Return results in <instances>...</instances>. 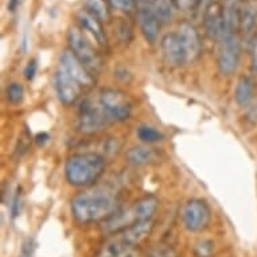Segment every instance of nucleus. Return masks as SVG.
<instances>
[{
  "instance_id": "nucleus-1",
  "label": "nucleus",
  "mask_w": 257,
  "mask_h": 257,
  "mask_svg": "<svg viewBox=\"0 0 257 257\" xmlns=\"http://www.w3.org/2000/svg\"><path fill=\"white\" fill-rule=\"evenodd\" d=\"M118 209V191L109 185L90 186L72 201L73 217L81 223L104 222Z\"/></svg>"
},
{
  "instance_id": "nucleus-2",
  "label": "nucleus",
  "mask_w": 257,
  "mask_h": 257,
  "mask_svg": "<svg viewBox=\"0 0 257 257\" xmlns=\"http://www.w3.org/2000/svg\"><path fill=\"white\" fill-rule=\"evenodd\" d=\"M105 171V158L96 152H80L68 159L65 175L70 185L90 187L102 177Z\"/></svg>"
},
{
  "instance_id": "nucleus-3",
  "label": "nucleus",
  "mask_w": 257,
  "mask_h": 257,
  "mask_svg": "<svg viewBox=\"0 0 257 257\" xmlns=\"http://www.w3.org/2000/svg\"><path fill=\"white\" fill-rule=\"evenodd\" d=\"M110 124V118L102 109L97 98L85 97L78 106L77 113V130L82 134H97L106 130Z\"/></svg>"
},
{
  "instance_id": "nucleus-4",
  "label": "nucleus",
  "mask_w": 257,
  "mask_h": 257,
  "mask_svg": "<svg viewBox=\"0 0 257 257\" xmlns=\"http://www.w3.org/2000/svg\"><path fill=\"white\" fill-rule=\"evenodd\" d=\"M69 49L73 51L85 68L92 74H97L102 68V58L92 43L86 38V34L80 27H70L68 33Z\"/></svg>"
},
{
  "instance_id": "nucleus-5",
  "label": "nucleus",
  "mask_w": 257,
  "mask_h": 257,
  "mask_svg": "<svg viewBox=\"0 0 257 257\" xmlns=\"http://www.w3.org/2000/svg\"><path fill=\"white\" fill-rule=\"evenodd\" d=\"M241 38L237 33H226L218 41L217 66L221 74L230 76L236 72L240 63Z\"/></svg>"
},
{
  "instance_id": "nucleus-6",
  "label": "nucleus",
  "mask_w": 257,
  "mask_h": 257,
  "mask_svg": "<svg viewBox=\"0 0 257 257\" xmlns=\"http://www.w3.org/2000/svg\"><path fill=\"white\" fill-rule=\"evenodd\" d=\"M97 97L112 122H122L131 117L132 104L130 97L120 89H102Z\"/></svg>"
},
{
  "instance_id": "nucleus-7",
  "label": "nucleus",
  "mask_w": 257,
  "mask_h": 257,
  "mask_svg": "<svg viewBox=\"0 0 257 257\" xmlns=\"http://www.w3.org/2000/svg\"><path fill=\"white\" fill-rule=\"evenodd\" d=\"M211 219L210 207L202 199H190L182 209V221L189 232H202Z\"/></svg>"
},
{
  "instance_id": "nucleus-8",
  "label": "nucleus",
  "mask_w": 257,
  "mask_h": 257,
  "mask_svg": "<svg viewBox=\"0 0 257 257\" xmlns=\"http://www.w3.org/2000/svg\"><path fill=\"white\" fill-rule=\"evenodd\" d=\"M58 66L62 68L65 72L68 73L69 76L73 77L86 92L94 88V84H96L94 74H92L88 69L85 68L84 65L78 61L76 55L73 54V51L70 49L63 50L61 53Z\"/></svg>"
},
{
  "instance_id": "nucleus-9",
  "label": "nucleus",
  "mask_w": 257,
  "mask_h": 257,
  "mask_svg": "<svg viewBox=\"0 0 257 257\" xmlns=\"http://www.w3.org/2000/svg\"><path fill=\"white\" fill-rule=\"evenodd\" d=\"M55 92L59 101L65 105H73L80 100L86 92L73 77H70L62 68H57L54 77Z\"/></svg>"
},
{
  "instance_id": "nucleus-10",
  "label": "nucleus",
  "mask_w": 257,
  "mask_h": 257,
  "mask_svg": "<svg viewBox=\"0 0 257 257\" xmlns=\"http://www.w3.org/2000/svg\"><path fill=\"white\" fill-rule=\"evenodd\" d=\"M136 13L142 34L148 43H154L158 38L162 23L156 17L150 0H136Z\"/></svg>"
},
{
  "instance_id": "nucleus-11",
  "label": "nucleus",
  "mask_w": 257,
  "mask_h": 257,
  "mask_svg": "<svg viewBox=\"0 0 257 257\" xmlns=\"http://www.w3.org/2000/svg\"><path fill=\"white\" fill-rule=\"evenodd\" d=\"M177 34L181 39L182 46L185 50L187 63L197 61L202 51V42H201V37H199V33L197 31L194 25H191L190 22H182L178 26Z\"/></svg>"
},
{
  "instance_id": "nucleus-12",
  "label": "nucleus",
  "mask_w": 257,
  "mask_h": 257,
  "mask_svg": "<svg viewBox=\"0 0 257 257\" xmlns=\"http://www.w3.org/2000/svg\"><path fill=\"white\" fill-rule=\"evenodd\" d=\"M257 3L254 0H245L240 15V26H238V34H240L241 43H245L246 47H250L253 39L257 35Z\"/></svg>"
},
{
  "instance_id": "nucleus-13",
  "label": "nucleus",
  "mask_w": 257,
  "mask_h": 257,
  "mask_svg": "<svg viewBox=\"0 0 257 257\" xmlns=\"http://www.w3.org/2000/svg\"><path fill=\"white\" fill-rule=\"evenodd\" d=\"M77 23L85 34H89L92 37L100 47L108 46V41H106L105 30L102 27V22L100 19L92 15L88 10H81L76 15Z\"/></svg>"
},
{
  "instance_id": "nucleus-14",
  "label": "nucleus",
  "mask_w": 257,
  "mask_h": 257,
  "mask_svg": "<svg viewBox=\"0 0 257 257\" xmlns=\"http://www.w3.org/2000/svg\"><path fill=\"white\" fill-rule=\"evenodd\" d=\"M160 50H162L163 58L170 66H181L183 63H187L185 50H183V46H182L181 39L178 37L177 31L169 33L162 38Z\"/></svg>"
},
{
  "instance_id": "nucleus-15",
  "label": "nucleus",
  "mask_w": 257,
  "mask_h": 257,
  "mask_svg": "<svg viewBox=\"0 0 257 257\" xmlns=\"http://www.w3.org/2000/svg\"><path fill=\"white\" fill-rule=\"evenodd\" d=\"M222 2V0H221ZM217 2L207 6L203 11V27L209 38L218 42L223 33V10L222 3Z\"/></svg>"
},
{
  "instance_id": "nucleus-16",
  "label": "nucleus",
  "mask_w": 257,
  "mask_h": 257,
  "mask_svg": "<svg viewBox=\"0 0 257 257\" xmlns=\"http://www.w3.org/2000/svg\"><path fill=\"white\" fill-rule=\"evenodd\" d=\"M223 10V33H237L240 26V15L245 0H222ZM222 37V35H221Z\"/></svg>"
},
{
  "instance_id": "nucleus-17",
  "label": "nucleus",
  "mask_w": 257,
  "mask_h": 257,
  "mask_svg": "<svg viewBox=\"0 0 257 257\" xmlns=\"http://www.w3.org/2000/svg\"><path fill=\"white\" fill-rule=\"evenodd\" d=\"M152 229H154L152 219H150V221H142V222L135 223V225H132L130 228H126L125 230L117 233L116 236L120 237L125 244L138 248L146 238H148V236L151 234Z\"/></svg>"
},
{
  "instance_id": "nucleus-18",
  "label": "nucleus",
  "mask_w": 257,
  "mask_h": 257,
  "mask_svg": "<svg viewBox=\"0 0 257 257\" xmlns=\"http://www.w3.org/2000/svg\"><path fill=\"white\" fill-rule=\"evenodd\" d=\"M98 257H138V249L125 244L120 237L114 234V237L104 244Z\"/></svg>"
},
{
  "instance_id": "nucleus-19",
  "label": "nucleus",
  "mask_w": 257,
  "mask_h": 257,
  "mask_svg": "<svg viewBox=\"0 0 257 257\" xmlns=\"http://www.w3.org/2000/svg\"><path fill=\"white\" fill-rule=\"evenodd\" d=\"M254 97V82L250 77L242 76L237 81L234 98L240 106H248Z\"/></svg>"
},
{
  "instance_id": "nucleus-20",
  "label": "nucleus",
  "mask_w": 257,
  "mask_h": 257,
  "mask_svg": "<svg viewBox=\"0 0 257 257\" xmlns=\"http://www.w3.org/2000/svg\"><path fill=\"white\" fill-rule=\"evenodd\" d=\"M158 206H159V199L155 195H146L134 203L140 221H150L158 210Z\"/></svg>"
},
{
  "instance_id": "nucleus-21",
  "label": "nucleus",
  "mask_w": 257,
  "mask_h": 257,
  "mask_svg": "<svg viewBox=\"0 0 257 257\" xmlns=\"http://www.w3.org/2000/svg\"><path fill=\"white\" fill-rule=\"evenodd\" d=\"M155 158V154L151 148L148 147H132L126 152V160L128 163L134 166L148 165Z\"/></svg>"
},
{
  "instance_id": "nucleus-22",
  "label": "nucleus",
  "mask_w": 257,
  "mask_h": 257,
  "mask_svg": "<svg viewBox=\"0 0 257 257\" xmlns=\"http://www.w3.org/2000/svg\"><path fill=\"white\" fill-rule=\"evenodd\" d=\"M150 3L162 25H166L173 19L174 9H175L174 0H150Z\"/></svg>"
},
{
  "instance_id": "nucleus-23",
  "label": "nucleus",
  "mask_w": 257,
  "mask_h": 257,
  "mask_svg": "<svg viewBox=\"0 0 257 257\" xmlns=\"http://www.w3.org/2000/svg\"><path fill=\"white\" fill-rule=\"evenodd\" d=\"M85 10L94 17L104 22H108L110 19L109 5L106 0H85Z\"/></svg>"
},
{
  "instance_id": "nucleus-24",
  "label": "nucleus",
  "mask_w": 257,
  "mask_h": 257,
  "mask_svg": "<svg viewBox=\"0 0 257 257\" xmlns=\"http://www.w3.org/2000/svg\"><path fill=\"white\" fill-rule=\"evenodd\" d=\"M136 135L143 143L147 144L156 143V142H160L163 139V134L150 125H140L136 131Z\"/></svg>"
},
{
  "instance_id": "nucleus-25",
  "label": "nucleus",
  "mask_w": 257,
  "mask_h": 257,
  "mask_svg": "<svg viewBox=\"0 0 257 257\" xmlns=\"http://www.w3.org/2000/svg\"><path fill=\"white\" fill-rule=\"evenodd\" d=\"M193 250L195 257H211L214 253V244L210 240L202 238L195 242Z\"/></svg>"
},
{
  "instance_id": "nucleus-26",
  "label": "nucleus",
  "mask_w": 257,
  "mask_h": 257,
  "mask_svg": "<svg viewBox=\"0 0 257 257\" xmlns=\"http://www.w3.org/2000/svg\"><path fill=\"white\" fill-rule=\"evenodd\" d=\"M25 97V90L19 82H13L9 85L7 88V98L11 104H21L22 100Z\"/></svg>"
},
{
  "instance_id": "nucleus-27",
  "label": "nucleus",
  "mask_w": 257,
  "mask_h": 257,
  "mask_svg": "<svg viewBox=\"0 0 257 257\" xmlns=\"http://www.w3.org/2000/svg\"><path fill=\"white\" fill-rule=\"evenodd\" d=\"M30 143H31V136H30L29 131L25 130V131L22 132V135L19 136V140H18L17 147H15V156L22 158V156L25 155L27 150H29Z\"/></svg>"
},
{
  "instance_id": "nucleus-28",
  "label": "nucleus",
  "mask_w": 257,
  "mask_h": 257,
  "mask_svg": "<svg viewBox=\"0 0 257 257\" xmlns=\"http://www.w3.org/2000/svg\"><path fill=\"white\" fill-rule=\"evenodd\" d=\"M174 5H175V9L190 13V11H195L199 9L201 0H174Z\"/></svg>"
},
{
  "instance_id": "nucleus-29",
  "label": "nucleus",
  "mask_w": 257,
  "mask_h": 257,
  "mask_svg": "<svg viewBox=\"0 0 257 257\" xmlns=\"http://www.w3.org/2000/svg\"><path fill=\"white\" fill-rule=\"evenodd\" d=\"M109 3L113 9L122 13H131L136 9V0H109Z\"/></svg>"
},
{
  "instance_id": "nucleus-30",
  "label": "nucleus",
  "mask_w": 257,
  "mask_h": 257,
  "mask_svg": "<svg viewBox=\"0 0 257 257\" xmlns=\"http://www.w3.org/2000/svg\"><path fill=\"white\" fill-rule=\"evenodd\" d=\"M37 69H38V63L35 59H30L25 68V77L27 81L34 80L35 74H37Z\"/></svg>"
},
{
  "instance_id": "nucleus-31",
  "label": "nucleus",
  "mask_w": 257,
  "mask_h": 257,
  "mask_svg": "<svg viewBox=\"0 0 257 257\" xmlns=\"http://www.w3.org/2000/svg\"><path fill=\"white\" fill-rule=\"evenodd\" d=\"M249 50H250V70L253 74H257V35L256 38L253 39Z\"/></svg>"
},
{
  "instance_id": "nucleus-32",
  "label": "nucleus",
  "mask_w": 257,
  "mask_h": 257,
  "mask_svg": "<svg viewBox=\"0 0 257 257\" xmlns=\"http://www.w3.org/2000/svg\"><path fill=\"white\" fill-rule=\"evenodd\" d=\"M150 257H177L171 248H158L155 249Z\"/></svg>"
},
{
  "instance_id": "nucleus-33",
  "label": "nucleus",
  "mask_w": 257,
  "mask_h": 257,
  "mask_svg": "<svg viewBox=\"0 0 257 257\" xmlns=\"http://www.w3.org/2000/svg\"><path fill=\"white\" fill-rule=\"evenodd\" d=\"M33 252H34V245H33V241L27 240L22 248V256L21 257H31L33 256Z\"/></svg>"
},
{
  "instance_id": "nucleus-34",
  "label": "nucleus",
  "mask_w": 257,
  "mask_h": 257,
  "mask_svg": "<svg viewBox=\"0 0 257 257\" xmlns=\"http://www.w3.org/2000/svg\"><path fill=\"white\" fill-rule=\"evenodd\" d=\"M35 142H37V144H38V146H43V144L49 142V135H47V134H45V132H42V134L37 135V138H35Z\"/></svg>"
},
{
  "instance_id": "nucleus-35",
  "label": "nucleus",
  "mask_w": 257,
  "mask_h": 257,
  "mask_svg": "<svg viewBox=\"0 0 257 257\" xmlns=\"http://www.w3.org/2000/svg\"><path fill=\"white\" fill-rule=\"evenodd\" d=\"M21 3V0H9L7 3V9H9L10 13H15L18 9V6Z\"/></svg>"
},
{
  "instance_id": "nucleus-36",
  "label": "nucleus",
  "mask_w": 257,
  "mask_h": 257,
  "mask_svg": "<svg viewBox=\"0 0 257 257\" xmlns=\"http://www.w3.org/2000/svg\"><path fill=\"white\" fill-rule=\"evenodd\" d=\"M217 2H221V0H201V6H199V9H202V11H205L207 6L213 5V3H217Z\"/></svg>"
}]
</instances>
